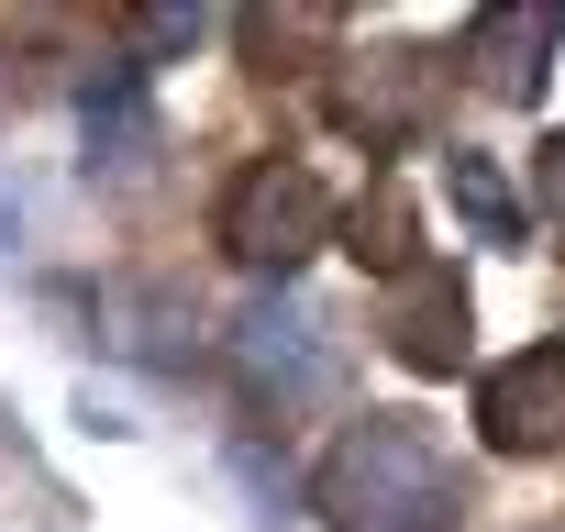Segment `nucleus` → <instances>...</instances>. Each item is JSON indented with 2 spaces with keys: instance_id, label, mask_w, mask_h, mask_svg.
Wrapping results in <instances>:
<instances>
[{
  "instance_id": "f257e3e1",
  "label": "nucleus",
  "mask_w": 565,
  "mask_h": 532,
  "mask_svg": "<svg viewBox=\"0 0 565 532\" xmlns=\"http://www.w3.org/2000/svg\"><path fill=\"white\" fill-rule=\"evenodd\" d=\"M311 499H322L333 532H455L466 499H477V477H466V455H455L422 411H366V422H344V444L322 455Z\"/></svg>"
},
{
  "instance_id": "f03ea898",
  "label": "nucleus",
  "mask_w": 565,
  "mask_h": 532,
  "mask_svg": "<svg viewBox=\"0 0 565 532\" xmlns=\"http://www.w3.org/2000/svg\"><path fill=\"white\" fill-rule=\"evenodd\" d=\"M333 233V200H322V178L311 167H244L233 178V200H222V244L244 255V266H300L311 244Z\"/></svg>"
},
{
  "instance_id": "7ed1b4c3",
  "label": "nucleus",
  "mask_w": 565,
  "mask_h": 532,
  "mask_svg": "<svg viewBox=\"0 0 565 532\" xmlns=\"http://www.w3.org/2000/svg\"><path fill=\"white\" fill-rule=\"evenodd\" d=\"M233 355H244V377L277 389V400H311V389H333V366H344L333 322H322L300 289H255L244 322H233Z\"/></svg>"
},
{
  "instance_id": "20e7f679",
  "label": "nucleus",
  "mask_w": 565,
  "mask_h": 532,
  "mask_svg": "<svg viewBox=\"0 0 565 532\" xmlns=\"http://www.w3.org/2000/svg\"><path fill=\"white\" fill-rule=\"evenodd\" d=\"M477 433H488V455H554L565 444V344H521L510 366H488Z\"/></svg>"
},
{
  "instance_id": "39448f33",
  "label": "nucleus",
  "mask_w": 565,
  "mask_h": 532,
  "mask_svg": "<svg viewBox=\"0 0 565 532\" xmlns=\"http://www.w3.org/2000/svg\"><path fill=\"white\" fill-rule=\"evenodd\" d=\"M388 355L422 366V377L466 366V289L444 278V266H411V278L388 289Z\"/></svg>"
},
{
  "instance_id": "423d86ee",
  "label": "nucleus",
  "mask_w": 565,
  "mask_h": 532,
  "mask_svg": "<svg viewBox=\"0 0 565 532\" xmlns=\"http://www.w3.org/2000/svg\"><path fill=\"white\" fill-rule=\"evenodd\" d=\"M78 134H89V167H145L156 156V100H145V67L134 56H111L78 89Z\"/></svg>"
},
{
  "instance_id": "0eeeda50",
  "label": "nucleus",
  "mask_w": 565,
  "mask_h": 532,
  "mask_svg": "<svg viewBox=\"0 0 565 532\" xmlns=\"http://www.w3.org/2000/svg\"><path fill=\"white\" fill-rule=\"evenodd\" d=\"M554 56V12H488L477 23V67H488V89H510V100H532V67Z\"/></svg>"
},
{
  "instance_id": "6e6552de",
  "label": "nucleus",
  "mask_w": 565,
  "mask_h": 532,
  "mask_svg": "<svg viewBox=\"0 0 565 532\" xmlns=\"http://www.w3.org/2000/svg\"><path fill=\"white\" fill-rule=\"evenodd\" d=\"M444 189H455V211H466L488 244H521V200L499 189V167H488V156H466V145H455V156H444Z\"/></svg>"
},
{
  "instance_id": "1a4fd4ad",
  "label": "nucleus",
  "mask_w": 565,
  "mask_h": 532,
  "mask_svg": "<svg viewBox=\"0 0 565 532\" xmlns=\"http://www.w3.org/2000/svg\"><path fill=\"white\" fill-rule=\"evenodd\" d=\"M543 156H554V167H543V200H554V211H565V134H554V145H543Z\"/></svg>"
}]
</instances>
